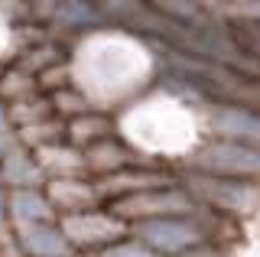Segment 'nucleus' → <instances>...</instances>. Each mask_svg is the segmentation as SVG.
Instances as JSON below:
<instances>
[]
</instances>
